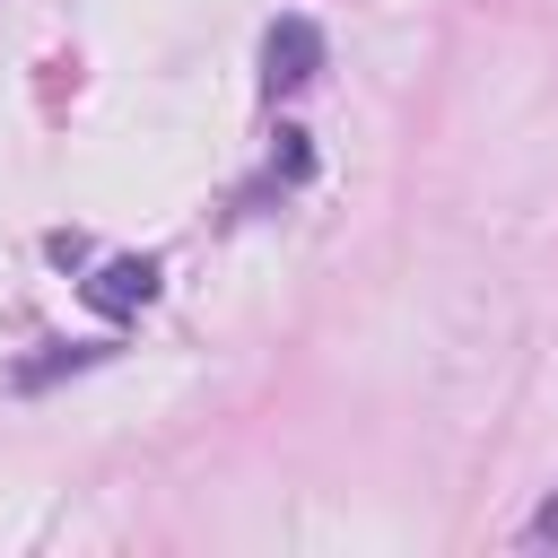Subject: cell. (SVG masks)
<instances>
[{"mask_svg":"<svg viewBox=\"0 0 558 558\" xmlns=\"http://www.w3.org/2000/svg\"><path fill=\"white\" fill-rule=\"evenodd\" d=\"M314 70H323V26H314V17H279V26L262 35V87H270V96H296Z\"/></svg>","mask_w":558,"mask_h":558,"instance_id":"obj_1","label":"cell"},{"mask_svg":"<svg viewBox=\"0 0 558 558\" xmlns=\"http://www.w3.org/2000/svg\"><path fill=\"white\" fill-rule=\"evenodd\" d=\"M157 296V262H105L96 279H87V305L96 314H140Z\"/></svg>","mask_w":558,"mask_h":558,"instance_id":"obj_2","label":"cell"},{"mask_svg":"<svg viewBox=\"0 0 558 558\" xmlns=\"http://www.w3.org/2000/svg\"><path fill=\"white\" fill-rule=\"evenodd\" d=\"M305 166H314V157H305V131H279V174H288V183H296V174H305Z\"/></svg>","mask_w":558,"mask_h":558,"instance_id":"obj_3","label":"cell"},{"mask_svg":"<svg viewBox=\"0 0 558 558\" xmlns=\"http://www.w3.org/2000/svg\"><path fill=\"white\" fill-rule=\"evenodd\" d=\"M549 532H558V497H549V506L532 514V541H549Z\"/></svg>","mask_w":558,"mask_h":558,"instance_id":"obj_4","label":"cell"}]
</instances>
